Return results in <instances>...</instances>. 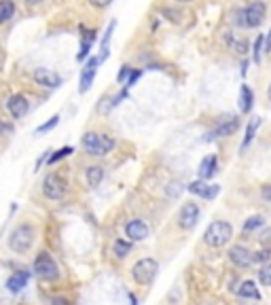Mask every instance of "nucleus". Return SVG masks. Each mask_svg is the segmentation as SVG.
Returning a JSON list of instances; mask_svg holds the SVG:
<instances>
[{
	"instance_id": "f257e3e1",
	"label": "nucleus",
	"mask_w": 271,
	"mask_h": 305,
	"mask_svg": "<svg viewBox=\"0 0 271 305\" xmlns=\"http://www.w3.org/2000/svg\"><path fill=\"white\" fill-rule=\"evenodd\" d=\"M38 238V231L32 223H19L17 227H13V231L9 233L7 246L9 250H13L15 254H26L32 250V246L36 244Z\"/></svg>"
},
{
	"instance_id": "f03ea898",
	"label": "nucleus",
	"mask_w": 271,
	"mask_h": 305,
	"mask_svg": "<svg viewBox=\"0 0 271 305\" xmlns=\"http://www.w3.org/2000/svg\"><path fill=\"white\" fill-rule=\"evenodd\" d=\"M81 147L89 157H106L115 149V140L102 132H85L81 138Z\"/></svg>"
},
{
	"instance_id": "7ed1b4c3",
	"label": "nucleus",
	"mask_w": 271,
	"mask_h": 305,
	"mask_svg": "<svg viewBox=\"0 0 271 305\" xmlns=\"http://www.w3.org/2000/svg\"><path fill=\"white\" fill-rule=\"evenodd\" d=\"M233 240V225L227 221H212L204 231V244L210 248H225Z\"/></svg>"
},
{
	"instance_id": "20e7f679",
	"label": "nucleus",
	"mask_w": 271,
	"mask_h": 305,
	"mask_svg": "<svg viewBox=\"0 0 271 305\" xmlns=\"http://www.w3.org/2000/svg\"><path fill=\"white\" fill-rule=\"evenodd\" d=\"M32 271L38 275L42 282H58L60 275H62L58 263H55V259H53L47 250H40V252L36 254L34 263H32Z\"/></svg>"
},
{
	"instance_id": "39448f33",
	"label": "nucleus",
	"mask_w": 271,
	"mask_h": 305,
	"mask_svg": "<svg viewBox=\"0 0 271 305\" xmlns=\"http://www.w3.org/2000/svg\"><path fill=\"white\" fill-rule=\"evenodd\" d=\"M157 273H159V263L151 256L136 261L134 267H132V278L138 286H151L157 278Z\"/></svg>"
},
{
	"instance_id": "423d86ee",
	"label": "nucleus",
	"mask_w": 271,
	"mask_h": 305,
	"mask_svg": "<svg viewBox=\"0 0 271 305\" xmlns=\"http://www.w3.org/2000/svg\"><path fill=\"white\" fill-rule=\"evenodd\" d=\"M42 193H45V197L51 201L64 199L68 193V180H66L64 174H58V172L47 174L45 180H42Z\"/></svg>"
},
{
	"instance_id": "0eeeda50",
	"label": "nucleus",
	"mask_w": 271,
	"mask_h": 305,
	"mask_svg": "<svg viewBox=\"0 0 271 305\" xmlns=\"http://www.w3.org/2000/svg\"><path fill=\"white\" fill-rule=\"evenodd\" d=\"M265 13H267V5L263 0H254V3H250L246 9L239 11L237 24L241 28H259L265 19Z\"/></svg>"
},
{
	"instance_id": "6e6552de",
	"label": "nucleus",
	"mask_w": 271,
	"mask_h": 305,
	"mask_svg": "<svg viewBox=\"0 0 271 305\" xmlns=\"http://www.w3.org/2000/svg\"><path fill=\"white\" fill-rule=\"evenodd\" d=\"M199 214H202V208H199L197 201H184L176 214V225L182 231H191L199 221Z\"/></svg>"
},
{
	"instance_id": "1a4fd4ad",
	"label": "nucleus",
	"mask_w": 271,
	"mask_h": 305,
	"mask_svg": "<svg viewBox=\"0 0 271 305\" xmlns=\"http://www.w3.org/2000/svg\"><path fill=\"white\" fill-rule=\"evenodd\" d=\"M239 125H241V121H239L237 114H229V117L220 119L218 125L214 127V129H210L204 140L210 142V140H220V138H227V136H233L237 129H239Z\"/></svg>"
},
{
	"instance_id": "9d476101",
	"label": "nucleus",
	"mask_w": 271,
	"mask_h": 305,
	"mask_svg": "<svg viewBox=\"0 0 271 305\" xmlns=\"http://www.w3.org/2000/svg\"><path fill=\"white\" fill-rule=\"evenodd\" d=\"M32 79H34L36 85L45 87V89H58V87H62V83H64V79H62L55 70L42 68V66H40V68H34Z\"/></svg>"
},
{
	"instance_id": "9b49d317",
	"label": "nucleus",
	"mask_w": 271,
	"mask_h": 305,
	"mask_svg": "<svg viewBox=\"0 0 271 305\" xmlns=\"http://www.w3.org/2000/svg\"><path fill=\"white\" fill-rule=\"evenodd\" d=\"M5 106H7L9 114H11V119L19 121V119H23L28 114V110H30V102H28V98L21 96V93H13V96L7 98Z\"/></svg>"
},
{
	"instance_id": "f8f14e48",
	"label": "nucleus",
	"mask_w": 271,
	"mask_h": 305,
	"mask_svg": "<svg viewBox=\"0 0 271 305\" xmlns=\"http://www.w3.org/2000/svg\"><path fill=\"white\" fill-rule=\"evenodd\" d=\"M125 236L130 242H144L151 236V227L142 219H132L125 223Z\"/></svg>"
},
{
	"instance_id": "ddd939ff",
	"label": "nucleus",
	"mask_w": 271,
	"mask_h": 305,
	"mask_svg": "<svg viewBox=\"0 0 271 305\" xmlns=\"http://www.w3.org/2000/svg\"><path fill=\"white\" fill-rule=\"evenodd\" d=\"M229 261L235 265V267H239V269H250L252 265H254V254L246 248V246H239V244H235V246H231L229 248Z\"/></svg>"
},
{
	"instance_id": "4468645a",
	"label": "nucleus",
	"mask_w": 271,
	"mask_h": 305,
	"mask_svg": "<svg viewBox=\"0 0 271 305\" xmlns=\"http://www.w3.org/2000/svg\"><path fill=\"white\" fill-rule=\"evenodd\" d=\"M97 66H100V60L93 55L89 57L87 62H85L83 70H81V81H79V91L85 93V91H89V87L93 85L95 77H97Z\"/></svg>"
},
{
	"instance_id": "2eb2a0df",
	"label": "nucleus",
	"mask_w": 271,
	"mask_h": 305,
	"mask_svg": "<svg viewBox=\"0 0 271 305\" xmlns=\"http://www.w3.org/2000/svg\"><path fill=\"white\" fill-rule=\"evenodd\" d=\"M187 191L193 193L195 197H202V199H206V201H212L214 197L220 193V186H218V184H208L206 180H193V182L187 186Z\"/></svg>"
},
{
	"instance_id": "dca6fc26",
	"label": "nucleus",
	"mask_w": 271,
	"mask_h": 305,
	"mask_svg": "<svg viewBox=\"0 0 271 305\" xmlns=\"http://www.w3.org/2000/svg\"><path fill=\"white\" fill-rule=\"evenodd\" d=\"M30 271L28 269H17V271H13L9 278H7V282H5V286H7V290L9 293H13V295H17V293H21V290L28 286V282H30Z\"/></svg>"
},
{
	"instance_id": "f3484780",
	"label": "nucleus",
	"mask_w": 271,
	"mask_h": 305,
	"mask_svg": "<svg viewBox=\"0 0 271 305\" xmlns=\"http://www.w3.org/2000/svg\"><path fill=\"white\" fill-rule=\"evenodd\" d=\"M225 42L231 51H235L237 55H246L250 51V42L244 36H237L235 32H225Z\"/></svg>"
},
{
	"instance_id": "a211bd4d",
	"label": "nucleus",
	"mask_w": 271,
	"mask_h": 305,
	"mask_svg": "<svg viewBox=\"0 0 271 305\" xmlns=\"http://www.w3.org/2000/svg\"><path fill=\"white\" fill-rule=\"evenodd\" d=\"M216 170H218V157H216V155L204 157L202 163H199V170H197L199 180H210L214 174H216Z\"/></svg>"
},
{
	"instance_id": "6ab92c4d",
	"label": "nucleus",
	"mask_w": 271,
	"mask_h": 305,
	"mask_svg": "<svg viewBox=\"0 0 271 305\" xmlns=\"http://www.w3.org/2000/svg\"><path fill=\"white\" fill-rule=\"evenodd\" d=\"M235 295H237L239 299H254V301L261 299L259 288H256V284H254L252 280H241V282H237Z\"/></svg>"
},
{
	"instance_id": "aec40b11",
	"label": "nucleus",
	"mask_w": 271,
	"mask_h": 305,
	"mask_svg": "<svg viewBox=\"0 0 271 305\" xmlns=\"http://www.w3.org/2000/svg\"><path fill=\"white\" fill-rule=\"evenodd\" d=\"M259 125H261V117H250V121H248V125H246V136H244V140H241V144H239V153H246V149L252 144Z\"/></svg>"
},
{
	"instance_id": "412c9836",
	"label": "nucleus",
	"mask_w": 271,
	"mask_h": 305,
	"mask_svg": "<svg viewBox=\"0 0 271 305\" xmlns=\"http://www.w3.org/2000/svg\"><path fill=\"white\" fill-rule=\"evenodd\" d=\"M93 42H95V30H85V34H83V38H81V49H79V53H77V60H79V62L87 60V55H89V51H91V47H93Z\"/></svg>"
},
{
	"instance_id": "4be33fe9",
	"label": "nucleus",
	"mask_w": 271,
	"mask_h": 305,
	"mask_svg": "<svg viewBox=\"0 0 271 305\" xmlns=\"http://www.w3.org/2000/svg\"><path fill=\"white\" fill-rule=\"evenodd\" d=\"M85 180H87L89 189H97L104 180V168L102 166H89L85 170Z\"/></svg>"
},
{
	"instance_id": "5701e85b",
	"label": "nucleus",
	"mask_w": 271,
	"mask_h": 305,
	"mask_svg": "<svg viewBox=\"0 0 271 305\" xmlns=\"http://www.w3.org/2000/svg\"><path fill=\"white\" fill-rule=\"evenodd\" d=\"M237 106H239V110L244 112V114H248L252 110V106H254V93H252V89H250L248 85H241Z\"/></svg>"
},
{
	"instance_id": "b1692460",
	"label": "nucleus",
	"mask_w": 271,
	"mask_h": 305,
	"mask_svg": "<svg viewBox=\"0 0 271 305\" xmlns=\"http://www.w3.org/2000/svg\"><path fill=\"white\" fill-rule=\"evenodd\" d=\"M115 28H117V21L112 19V21L108 24V28H106V32H104V38H102V47H100V55H97L100 64L108 60V53H110V51H108V47H110V38H112V32H115Z\"/></svg>"
},
{
	"instance_id": "393cba45",
	"label": "nucleus",
	"mask_w": 271,
	"mask_h": 305,
	"mask_svg": "<svg viewBox=\"0 0 271 305\" xmlns=\"http://www.w3.org/2000/svg\"><path fill=\"white\" fill-rule=\"evenodd\" d=\"M265 223H267V219H265V216H261V214L248 216V219L244 221V225H241V231H244V233H252V231H256V229H263Z\"/></svg>"
},
{
	"instance_id": "a878e982",
	"label": "nucleus",
	"mask_w": 271,
	"mask_h": 305,
	"mask_svg": "<svg viewBox=\"0 0 271 305\" xmlns=\"http://www.w3.org/2000/svg\"><path fill=\"white\" fill-rule=\"evenodd\" d=\"M132 242L130 240H123V238H119V240H115L112 242V254H115L117 259H125L127 254L132 252Z\"/></svg>"
},
{
	"instance_id": "bb28decb",
	"label": "nucleus",
	"mask_w": 271,
	"mask_h": 305,
	"mask_svg": "<svg viewBox=\"0 0 271 305\" xmlns=\"http://www.w3.org/2000/svg\"><path fill=\"white\" fill-rule=\"evenodd\" d=\"M15 15V3L13 0H0V26L13 19Z\"/></svg>"
},
{
	"instance_id": "cd10ccee",
	"label": "nucleus",
	"mask_w": 271,
	"mask_h": 305,
	"mask_svg": "<svg viewBox=\"0 0 271 305\" xmlns=\"http://www.w3.org/2000/svg\"><path fill=\"white\" fill-rule=\"evenodd\" d=\"M163 191H165V197L167 199H178L184 191V184L180 180H169L165 186H163Z\"/></svg>"
},
{
	"instance_id": "c85d7f7f",
	"label": "nucleus",
	"mask_w": 271,
	"mask_h": 305,
	"mask_svg": "<svg viewBox=\"0 0 271 305\" xmlns=\"http://www.w3.org/2000/svg\"><path fill=\"white\" fill-rule=\"evenodd\" d=\"M72 153H75L72 147H62L60 151H51V155H49V159H47V163H49V166H55V163H60L62 159L70 157Z\"/></svg>"
},
{
	"instance_id": "c756f323",
	"label": "nucleus",
	"mask_w": 271,
	"mask_h": 305,
	"mask_svg": "<svg viewBox=\"0 0 271 305\" xmlns=\"http://www.w3.org/2000/svg\"><path fill=\"white\" fill-rule=\"evenodd\" d=\"M263 49H265V36L261 34L259 38L254 40V47H252V60H254V64H261V60H263Z\"/></svg>"
},
{
	"instance_id": "7c9ffc66",
	"label": "nucleus",
	"mask_w": 271,
	"mask_h": 305,
	"mask_svg": "<svg viewBox=\"0 0 271 305\" xmlns=\"http://www.w3.org/2000/svg\"><path fill=\"white\" fill-rule=\"evenodd\" d=\"M259 282L263 286H271V263H263L259 269Z\"/></svg>"
},
{
	"instance_id": "2f4dec72",
	"label": "nucleus",
	"mask_w": 271,
	"mask_h": 305,
	"mask_svg": "<svg viewBox=\"0 0 271 305\" xmlns=\"http://www.w3.org/2000/svg\"><path fill=\"white\" fill-rule=\"evenodd\" d=\"M58 123H60V114H53V117H51L49 121H45L42 125H38V127H36V134H47V132H51V129H53L55 125H58Z\"/></svg>"
},
{
	"instance_id": "473e14b6",
	"label": "nucleus",
	"mask_w": 271,
	"mask_h": 305,
	"mask_svg": "<svg viewBox=\"0 0 271 305\" xmlns=\"http://www.w3.org/2000/svg\"><path fill=\"white\" fill-rule=\"evenodd\" d=\"M254 254V263H269V259H271V250L267 248V246H265V248H261L259 252H252Z\"/></svg>"
},
{
	"instance_id": "72a5a7b5",
	"label": "nucleus",
	"mask_w": 271,
	"mask_h": 305,
	"mask_svg": "<svg viewBox=\"0 0 271 305\" xmlns=\"http://www.w3.org/2000/svg\"><path fill=\"white\" fill-rule=\"evenodd\" d=\"M13 132H15V127H13V123L5 117H0V136H11Z\"/></svg>"
},
{
	"instance_id": "f704fd0d",
	"label": "nucleus",
	"mask_w": 271,
	"mask_h": 305,
	"mask_svg": "<svg viewBox=\"0 0 271 305\" xmlns=\"http://www.w3.org/2000/svg\"><path fill=\"white\" fill-rule=\"evenodd\" d=\"M142 75H144V70H132V72H130V77H127V81H125V87H127V89H130V87H134Z\"/></svg>"
},
{
	"instance_id": "c9c22d12",
	"label": "nucleus",
	"mask_w": 271,
	"mask_h": 305,
	"mask_svg": "<svg viewBox=\"0 0 271 305\" xmlns=\"http://www.w3.org/2000/svg\"><path fill=\"white\" fill-rule=\"evenodd\" d=\"M130 72H132V66H121V70H119V75H117V81L119 83H125L127 81V77H130Z\"/></svg>"
},
{
	"instance_id": "e433bc0d",
	"label": "nucleus",
	"mask_w": 271,
	"mask_h": 305,
	"mask_svg": "<svg viewBox=\"0 0 271 305\" xmlns=\"http://www.w3.org/2000/svg\"><path fill=\"white\" fill-rule=\"evenodd\" d=\"M49 155H51V149H49V151H45V153H42V155H40V157L36 159V166H34V172H38L42 163H47V159H49Z\"/></svg>"
},
{
	"instance_id": "4c0bfd02",
	"label": "nucleus",
	"mask_w": 271,
	"mask_h": 305,
	"mask_svg": "<svg viewBox=\"0 0 271 305\" xmlns=\"http://www.w3.org/2000/svg\"><path fill=\"white\" fill-rule=\"evenodd\" d=\"M110 3L112 0H89V5L95 9H106V7H110Z\"/></svg>"
},
{
	"instance_id": "58836bf2",
	"label": "nucleus",
	"mask_w": 271,
	"mask_h": 305,
	"mask_svg": "<svg viewBox=\"0 0 271 305\" xmlns=\"http://www.w3.org/2000/svg\"><path fill=\"white\" fill-rule=\"evenodd\" d=\"M51 305H75V303H72V301H68L66 297H53Z\"/></svg>"
},
{
	"instance_id": "ea45409f",
	"label": "nucleus",
	"mask_w": 271,
	"mask_h": 305,
	"mask_svg": "<svg viewBox=\"0 0 271 305\" xmlns=\"http://www.w3.org/2000/svg\"><path fill=\"white\" fill-rule=\"evenodd\" d=\"M261 197H263L265 201H271V182L263 186V191H261Z\"/></svg>"
},
{
	"instance_id": "a19ab883",
	"label": "nucleus",
	"mask_w": 271,
	"mask_h": 305,
	"mask_svg": "<svg viewBox=\"0 0 271 305\" xmlns=\"http://www.w3.org/2000/svg\"><path fill=\"white\" fill-rule=\"evenodd\" d=\"M248 66H250V64H248V60L241 62V77H246V75H248Z\"/></svg>"
},
{
	"instance_id": "79ce46f5",
	"label": "nucleus",
	"mask_w": 271,
	"mask_h": 305,
	"mask_svg": "<svg viewBox=\"0 0 271 305\" xmlns=\"http://www.w3.org/2000/svg\"><path fill=\"white\" fill-rule=\"evenodd\" d=\"M265 51H271V32L265 36Z\"/></svg>"
},
{
	"instance_id": "37998d69",
	"label": "nucleus",
	"mask_w": 271,
	"mask_h": 305,
	"mask_svg": "<svg viewBox=\"0 0 271 305\" xmlns=\"http://www.w3.org/2000/svg\"><path fill=\"white\" fill-rule=\"evenodd\" d=\"M127 297H130V303H132V305H138V299H136L134 293H127Z\"/></svg>"
},
{
	"instance_id": "c03bdc74",
	"label": "nucleus",
	"mask_w": 271,
	"mask_h": 305,
	"mask_svg": "<svg viewBox=\"0 0 271 305\" xmlns=\"http://www.w3.org/2000/svg\"><path fill=\"white\" fill-rule=\"evenodd\" d=\"M26 3H28V5H40L42 0H26Z\"/></svg>"
},
{
	"instance_id": "a18cd8bd",
	"label": "nucleus",
	"mask_w": 271,
	"mask_h": 305,
	"mask_svg": "<svg viewBox=\"0 0 271 305\" xmlns=\"http://www.w3.org/2000/svg\"><path fill=\"white\" fill-rule=\"evenodd\" d=\"M267 98H269V102H271V83H269V87H267Z\"/></svg>"
},
{
	"instance_id": "49530a36",
	"label": "nucleus",
	"mask_w": 271,
	"mask_h": 305,
	"mask_svg": "<svg viewBox=\"0 0 271 305\" xmlns=\"http://www.w3.org/2000/svg\"><path fill=\"white\" fill-rule=\"evenodd\" d=\"M176 3H193V0H176Z\"/></svg>"
}]
</instances>
